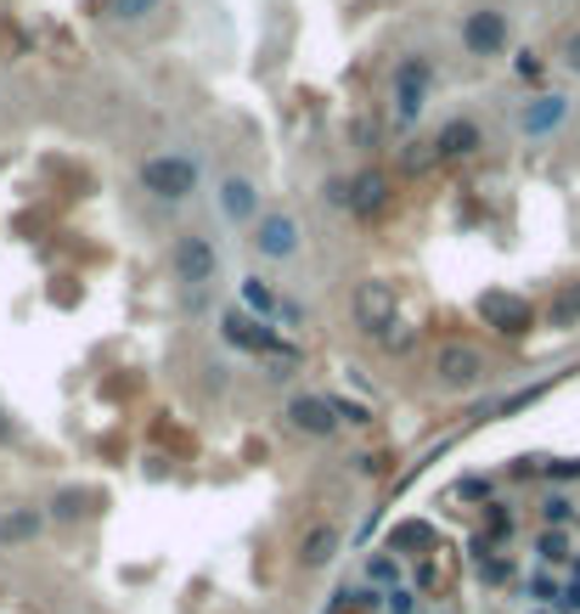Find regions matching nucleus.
<instances>
[{
	"label": "nucleus",
	"instance_id": "obj_18",
	"mask_svg": "<svg viewBox=\"0 0 580 614\" xmlns=\"http://www.w3.org/2000/svg\"><path fill=\"white\" fill-rule=\"evenodd\" d=\"M86 507H91V491H79V485H62V491L51 496V518H62V524L86 518Z\"/></svg>",
	"mask_w": 580,
	"mask_h": 614
},
{
	"label": "nucleus",
	"instance_id": "obj_17",
	"mask_svg": "<svg viewBox=\"0 0 580 614\" xmlns=\"http://www.w3.org/2000/svg\"><path fill=\"white\" fill-rule=\"evenodd\" d=\"M158 12H163V0H108V18L124 23V29H136V23H147Z\"/></svg>",
	"mask_w": 580,
	"mask_h": 614
},
{
	"label": "nucleus",
	"instance_id": "obj_26",
	"mask_svg": "<svg viewBox=\"0 0 580 614\" xmlns=\"http://www.w3.org/2000/svg\"><path fill=\"white\" fill-rule=\"evenodd\" d=\"M563 518H569V502L552 496V502H547V524H563Z\"/></svg>",
	"mask_w": 580,
	"mask_h": 614
},
{
	"label": "nucleus",
	"instance_id": "obj_13",
	"mask_svg": "<svg viewBox=\"0 0 580 614\" xmlns=\"http://www.w3.org/2000/svg\"><path fill=\"white\" fill-rule=\"evenodd\" d=\"M484 147V130L473 119H446L434 136V158H473Z\"/></svg>",
	"mask_w": 580,
	"mask_h": 614
},
{
	"label": "nucleus",
	"instance_id": "obj_5",
	"mask_svg": "<svg viewBox=\"0 0 580 614\" xmlns=\"http://www.w3.org/2000/svg\"><path fill=\"white\" fill-rule=\"evenodd\" d=\"M170 277L181 283V288H209L214 277H220V242L209 237V231H181L176 242H170Z\"/></svg>",
	"mask_w": 580,
	"mask_h": 614
},
{
	"label": "nucleus",
	"instance_id": "obj_9",
	"mask_svg": "<svg viewBox=\"0 0 580 614\" xmlns=\"http://www.w3.org/2000/svg\"><path fill=\"white\" fill-rule=\"evenodd\" d=\"M479 316H484V327H496L502 338H524V333L536 327L530 299H524V294H508V288H490V294H479Z\"/></svg>",
	"mask_w": 580,
	"mask_h": 614
},
{
	"label": "nucleus",
	"instance_id": "obj_12",
	"mask_svg": "<svg viewBox=\"0 0 580 614\" xmlns=\"http://www.w3.org/2000/svg\"><path fill=\"white\" fill-rule=\"evenodd\" d=\"M383 204H389V175H383V169L350 175V215L372 220V215H383Z\"/></svg>",
	"mask_w": 580,
	"mask_h": 614
},
{
	"label": "nucleus",
	"instance_id": "obj_15",
	"mask_svg": "<svg viewBox=\"0 0 580 614\" xmlns=\"http://www.w3.org/2000/svg\"><path fill=\"white\" fill-rule=\"evenodd\" d=\"M339 542H344V536L333 531V524H316V531L304 536V553H299V558H304L310 570H321V564H333V553H339Z\"/></svg>",
	"mask_w": 580,
	"mask_h": 614
},
{
	"label": "nucleus",
	"instance_id": "obj_25",
	"mask_svg": "<svg viewBox=\"0 0 580 614\" xmlns=\"http://www.w3.org/2000/svg\"><path fill=\"white\" fill-rule=\"evenodd\" d=\"M558 603H563L569 614H580V564H574V581L563 586V597H558Z\"/></svg>",
	"mask_w": 580,
	"mask_h": 614
},
{
	"label": "nucleus",
	"instance_id": "obj_14",
	"mask_svg": "<svg viewBox=\"0 0 580 614\" xmlns=\"http://www.w3.org/2000/svg\"><path fill=\"white\" fill-rule=\"evenodd\" d=\"M46 531V513L40 507H7L0 513V547H23Z\"/></svg>",
	"mask_w": 580,
	"mask_h": 614
},
{
	"label": "nucleus",
	"instance_id": "obj_22",
	"mask_svg": "<svg viewBox=\"0 0 580 614\" xmlns=\"http://www.w3.org/2000/svg\"><path fill=\"white\" fill-rule=\"evenodd\" d=\"M558 62H563V68L580 79V29H569V34H563V46H558Z\"/></svg>",
	"mask_w": 580,
	"mask_h": 614
},
{
	"label": "nucleus",
	"instance_id": "obj_6",
	"mask_svg": "<svg viewBox=\"0 0 580 614\" xmlns=\"http://www.w3.org/2000/svg\"><path fill=\"white\" fill-rule=\"evenodd\" d=\"M248 248H254L260 259H271V266H282V259H299L304 248V226L293 209H260V220L248 226Z\"/></svg>",
	"mask_w": 580,
	"mask_h": 614
},
{
	"label": "nucleus",
	"instance_id": "obj_2",
	"mask_svg": "<svg viewBox=\"0 0 580 614\" xmlns=\"http://www.w3.org/2000/svg\"><path fill=\"white\" fill-rule=\"evenodd\" d=\"M434 85H440V68H434L429 51H406V57L394 62V91H389V119H394V130H411V125L429 113Z\"/></svg>",
	"mask_w": 580,
	"mask_h": 614
},
{
	"label": "nucleus",
	"instance_id": "obj_1",
	"mask_svg": "<svg viewBox=\"0 0 580 614\" xmlns=\"http://www.w3.org/2000/svg\"><path fill=\"white\" fill-rule=\"evenodd\" d=\"M136 181H141V192H147V198H158V204L181 209V204H192V198H198V187H203V164H198L192 152L170 147V152H152V158H141Z\"/></svg>",
	"mask_w": 580,
	"mask_h": 614
},
{
	"label": "nucleus",
	"instance_id": "obj_20",
	"mask_svg": "<svg viewBox=\"0 0 580 614\" xmlns=\"http://www.w3.org/2000/svg\"><path fill=\"white\" fill-rule=\"evenodd\" d=\"M321 198L333 204V209H350V175H327V181H321Z\"/></svg>",
	"mask_w": 580,
	"mask_h": 614
},
{
	"label": "nucleus",
	"instance_id": "obj_10",
	"mask_svg": "<svg viewBox=\"0 0 580 614\" xmlns=\"http://www.w3.org/2000/svg\"><path fill=\"white\" fill-rule=\"evenodd\" d=\"M288 423L310 440H327V434H339V417H333V400L327 395H310V389H293L288 395Z\"/></svg>",
	"mask_w": 580,
	"mask_h": 614
},
{
	"label": "nucleus",
	"instance_id": "obj_21",
	"mask_svg": "<svg viewBox=\"0 0 580 614\" xmlns=\"http://www.w3.org/2000/svg\"><path fill=\"white\" fill-rule=\"evenodd\" d=\"M327 400H333V417H339V423H367V417H372L361 400H344V395H327Z\"/></svg>",
	"mask_w": 580,
	"mask_h": 614
},
{
	"label": "nucleus",
	"instance_id": "obj_8",
	"mask_svg": "<svg viewBox=\"0 0 580 614\" xmlns=\"http://www.w3.org/2000/svg\"><path fill=\"white\" fill-rule=\"evenodd\" d=\"M350 316H356V327H361L367 338H383V333L400 321V294H394V283L367 277V283L356 288V299H350Z\"/></svg>",
	"mask_w": 580,
	"mask_h": 614
},
{
	"label": "nucleus",
	"instance_id": "obj_4",
	"mask_svg": "<svg viewBox=\"0 0 580 614\" xmlns=\"http://www.w3.org/2000/svg\"><path fill=\"white\" fill-rule=\"evenodd\" d=\"M429 378H434L440 395H468V389H479V384L490 378V356H484L479 344L446 338V344L434 349V362H429Z\"/></svg>",
	"mask_w": 580,
	"mask_h": 614
},
{
	"label": "nucleus",
	"instance_id": "obj_23",
	"mask_svg": "<svg viewBox=\"0 0 580 614\" xmlns=\"http://www.w3.org/2000/svg\"><path fill=\"white\" fill-rule=\"evenodd\" d=\"M530 597H536V603H558V586H552V575H530Z\"/></svg>",
	"mask_w": 580,
	"mask_h": 614
},
{
	"label": "nucleus",
	"instance_id": "obj_27",
	"mask_svg": "<svg viewBox=\"0 0 580 614\" xmlns=\"http://www.w3.org/2000/svg\"><path fill=\"white\" fill-rule=\"evenodd\" d=\"M12 440H18V428H12V417H7V412H0V446H12Z\"/></svg>",
	"mask_w": 580,
	"mask_h": 614
},
{
	"label": "nucleus",
	"instance_id": "obj_11",
	"mask_svg": "<svg viewBox=\"0 0 580 614\" xmlns=\"http://www.w3.org/2000/svg\"><path fill=\"white\" fill-rule=\"evenodd\" d=\"M563 119H569V97L541 91V97H530V102L519 108V136L547 141V136H558V130H563Z\"/></svg>",
	"mask_w": 580,
	"mask_h": 614
},
{
	"label": "nucleus",
	"instance_id": "obj_24",
	"mask_svg": "<svg viewBox=\"0 0 580 614\" xmlns=\"http://www.w3.org/2000/svg\"><path fill=\"white\" fill-rule=\"evenodd\" d=\"M541 558H547V564L569 558V553H563V536H558V531H547V536H541Z\"/></svg>",
	"mask_w": 580,
	"mask_h": 614
},
{
	"label": "nucleus",
	"instance_id": "obj_16",
	"mask_svg": "<svg viewBox=\"0 0 580 614\" xmlns=\"http://www.w3.org/2000/svg\"><path fill=\"white\" fill-rule=\"evenodd\" d=\"M242 305H248V310H254L260 321H271V316L282 310L277 288H271V283H260V277H248V283H242Z\"/></svg>",
	"mask_w": 580,
	"mask_h": 614
},
{
	"label": "nucleus",
	"instance_id": "obj_19",
	"mask_svg": "<svg viewBox=\"0 0 580 614\" xmlns=\"http://www.w3.org/2000/svg\"><path fill=\"white\" fill-rule=\"evenodd\" d=\"M574 316H580V288H563L558 305H552V327H569Z\"/></svg>",
	"mask_w": 580,
	"mask_h": 614
},
{
	"label": "nucleus",
	"instance_id": "obj_7",
	"mask_svg": "<svg viewBox=\"0 0 580 614\" xmlns=\"http://www.w3.org/2000/svg\"><path fill=\"white\" fill-rule=\"evenodd\" d=\"M214 204H220L226 226H242V231H248V226L260 220V209H266V192H260L254 175L226 169V175H214Z\"/></svg>",
	"mask_w": 580,
	"mask_h": 614
},
{
	"label": "nucleus",
	"instance_id": "obj_3",
	"mask_svg": "<svg viewBox=\"0 0 580 614\" xmlns=\"http://www.w3.org/2000/svg\"><path fill=\"white\" fill-rule=\"evenodd\" d=\"M457 40H462V51L473 62H496L513 46V18L496 7V0H473V7L462 12V23H457Z\"/></svg>",
	"mask_w": 580,
	"mask_h": 614
}]
</instances>
